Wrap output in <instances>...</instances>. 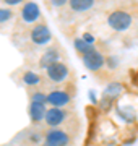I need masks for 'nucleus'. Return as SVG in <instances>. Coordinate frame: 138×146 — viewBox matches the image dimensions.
<instances>
[{
    "mask_svg": "<svg viewBox=\"0 0 138 146\" xmlns=\"http://www.w3.org/2000/svg\"><path fill=\"white\" fill-rule=\"evenodd\" d=\"M68 135L62 130H50L46 136V146H67L68 145Z\"/></svg>",
    "mask_w": 138,
    "mask_h": 146,
    "instance_id": "3",
    "label": "nucleus"
},
{
    "mask_svg": "<svg viewBox=\"0 0 138 146\" xmlns=\"http://www.w3.org/2000/svg\"><path fill=\"white\" fill-rule=\"evenodd\" d=\"M75 47H76V49H78L83 55H85V54H88V52H91V50H94V49H93V47H91L90 44L85 41V39H76V41H75Z\"/></svg>",
    "mask_w": 138,
    "mask_h": 146,
    "instance_id": "12",
    "label": "nucleus"
},
{
    "mask_svg": "<svg viewBox=\"0 0 138 146\" xmlns=\"http://www.w3.org/2000/svg\"><path fill=\"white\" fill-rule=\"evenodd\" d=\"M57 55L58 54L54 50V49H50V50H47V52L42 55V58H41V67H46V68H49L52 63H55L57 62Z\"/></svg>",
    "mask_w": 138,
    "mask_h": 146,
    "instance_id": "11",
    "label": "nucleus"
},
{
    "mask_svg": "<svg viewBox=\"0 0 138 146\" xmlns=\"http://www.w3.org/2000/svg\"><path fill=\"white\" fill-rule=\"evenodd\" d=\"M23 81H25L26 84H37V83H39V76H37L36 73L28 72V73H25V76H23Z\"/></svg>",
    "mask_w": 138,
    "mask_h": 146,
    "instance_id": "13",
    "label": "nucleus"
},
{
    "mask_svg": "<svg viewBox=\"0 0 138 146\" xmlns=\"http://www.w3.org/2000/svg\"><path fill=\"white\" fill-rule=\"evenodd\" d=\"M21 16H23V20L28 21V23H33V21H36L37 18H39V7H37L36 3H33V2L26 3V5L23 7Z\"/></svg>",
    "mask_w": 138,
    "mask_h": 146,
    "instance_id": "8",
    "label": "nucleus"
},
{
    "mask_svg": "<svg viewBox=\"0 0 138 146\" xmlns=\"http://www.w3.org/2000/svg\"><path fill=\"white\" fill-rule=\"evenodd\" d=\"M31 39L34 44L37 46H42V44H47L50 41V31L47 29L46 25H36L31 31Z\"/></svg>",
    "mask_w": 138,
    "mask_h": 146,
    "instance_id": "4",
    "label": "nucleus"
},
{
    "mask_svg": "<svg viewBox=\"0 0 138 146\" xmlns=\"http://www.w3.org/2000/svg\"><path fill=\"white\" fill-rule=\"evenodd\" d=\"M85 41L88 42V44H91V42H93V36H91V34H86V36H85Z\"/></svg>",
    "mask_w": 138,
    "mask_h": 146,
    "instance_id": "17",
    "label": "nucleus"
},
{
    "mask_svg": "<svg viewBox=\"0 0 138 146\" xmlns=\"http://www.w3.org/2000/svg\"><path fill=\"white\" fill-rule=\"evenodd\" d=\"M64 0H54V5H64Z\"/></svg>",
    "mask_w": 138,
    "mask_h": 146,
    "instance_id": "18",
    "label": "nucleus"
},
{
    "mask_svg": "<svg viewBox=\"0 0 138 146\" xmlns=\"http://www.w3.org/2000/svg\"><path fill=\"white\" fill-rule=\"evenodd\" d=\"M11 18V11L7 10V8H0V23L3 21H8Z\"/></svg>",
    "mask_w": 138,
    "mask_h": 146,
    "instance_id": "14",
    "label": "nucleus"
},
{
    "mask_svg": "<svg viewBox=\"0 0 138 146\" xmlns=\"http://www.w3.org/2000/svg\"><path fill=\"white\" fill-rule=\"evenodd\" d=\"M47 101V96H42V94H34L33 96V102H41V104H44Z\"/></svg>",
    "mask_w": 138,
    "mask_h": 146,
    "instance_id": "15",
    "label": "nucleus"
},
{
    "mask_svg": "<svg viewBox=\"0 0 138 146\" xmlns=\"http://www.w3.org/2000/svg\"><path fill=\"white\" fill-rule=\"evenodd\" d=\"M83 62H85V65L90 68V70L96 72V70H99V68L102 67L104 57H102V54H99L98 50H91V52L83 55Z\"/></svg>",
    "mask_w": 138,
    "mask_h": 146,
    "instance_id": "5",
    "label": "nucleus"
},
{
    "mask_svg": "<svg viewBox=\"0 0 138 146\" xmlns=\"http://www.w3.org/2000/svg\"><path fill=\"white\" fill-rule=\"evenodd\" d=\"M107 23L115 31H125L132 25V16H130V13H127V11H123V10H115L109 15Z\"/></svg>",
    "mask_w": 138,
    "mask_h": 146,
    "instance_id": "1",
    "label": "nucleus"
},
{
    "mask_svg": "<svg viewBox=\"0 0 138 146\" xmlns=\"http://www.w3.org/2000/svg\"><path fill=\"white\" fill-rule=\"evenodd\" d=\"M64 120H65V112H64L62 109H57V107H54V109H49V110H47V114H46V122H47L50 127L60 125Z\"/></svg>",
    "mask_w": 138,
    "mask_h": 146,
    "instance_id": "7",
    "label": "nucleus"
},
{
    "mask_svg": "<svg viewBox=\"0 0 138 146\" xmlns=\"http://www.w3.org/2000/svg\"><path fill=\"white\" fill-rule=\"evenodd\" d=\"M46 114H47V110H46L44 104H41V102H31V106H29V115H31V119L34 122H39V120L46 119Z\"/></svg>",
    "mask_w": 138,
    "mask_h": 146,
    "instance_id": "9",
    "label": "nucleus"
},
{
    "mask_svg": "<svg viewBox=\"0 0 138 146\" xmlns=\"http://www.w3.org/2000/svg\"><path fill=\"white\" fill-rule=\"evenodd\" d=\"M21 0H5V3L7 5H18Z\"/></svg>",
    "mask_w": 138,
    "mask_h": 146,
    "instance_id": "16",
    "label": "nucleus"
},
{
    "mask_svg": "<svg viewBox=\"0 0 138 146\" xmlns=\"http://www.w3.org/2000/svg\"><path fill=\"white\" fill-rule=\"evenodd\" d=\"M47 75H49V78L52 80V81L60 83V81H64V80L68 76V68H67L65 63L55 62L47 68Z\"/></svg>",
    "mask_w": 138,
    "mask_h": 146,
    "instance_id": "2",
    "label": "nucleus"
},
{
    "mask_svg": "<svg viewBox=\"0 0 138 146\" xmlns=\"http://www.w3.org/2000/svg\"><path fill=\"white\" fill-rule=\"evenodd\" d=\"M93 5H94L93 0H72L70 2V7L75 11H86V10H90Z\"/></svg>",
    "mask_w": 138,
    "mask_h": 146,
    "instance_id": "10",
    "label": "nucleus"
},
{
    "mask_svg": "<svg viewBox=\"0 0 138 146\" xmlns=\"http://www.w3.org/2000/svg\"><path fill=\"white\" fill-rule=\"evenodd\" d=\"M70 101V96L65 91H60V89H55V91H52V93L47 96V102H50L52 106H55V107H62V106L68 104Z\"/></svg>",
    "mask_w": 138,
    "mask_h": 146,
    "instance_id": "6",
    "label": "nucleus"
}]
</instances>
